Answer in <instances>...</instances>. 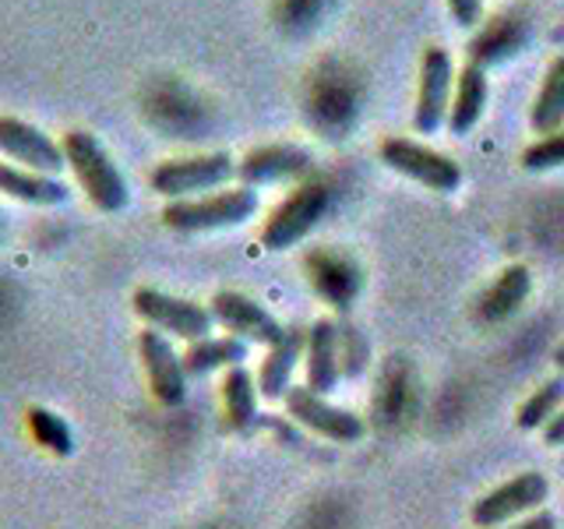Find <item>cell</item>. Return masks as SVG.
I'll list each match as a JSON object with an SVG mask.
<instances>
[{"label":"cell","instance_id":"obj_1","mask_svg":"<svg viewBox=\"0 0 564 529\" xmlns=\"http://www.w3.org/2000/svg\"><path fill=\"white\" fill-rule=\"evenodd\" d=\"M61 149H64V163L70 166L75 181L88 194V202H93L99 212L128 208V202H131L128 176L120 173L113 155L106 152V145L93 131H67Z\"/></svg>","mask_w":564,"mask_h":529},{"label":"cell","instance_id":"obj_2","mask_svg":"<svg viewBox=\"0 0 564 529\" xmlns=\"http://www.w3.org/2000/svg\"><path fill=\"white\" fill-rule=\"evenodd\" d=\"M258 212V191L254 187H223L202 194V198H181L163 208V223L181 234H205V229H226L240 226Z\"/></svg>","mask_w":564,"mask_h":529},{"label":"cell","instance_id":"obj_3","mask_svg":"<svg viewBox=\"0 0 564 529\" xmlns=\"http://www.w3.org/2000/svg\"><path fill=\"white\" fill-rule=\"evenodd\" d=\"M234 176H237V163L226 152L184 155V159H166V163H159L152 170V191H159L170 202L202 198L205 191H223Z\"/></svg>","mask_w":564,"mask_h":529},{"label":"cell","instance_id":"obj_4","mask_svg":"<svg viewBox=\"0 0 564 529\" xmlns=\"http://www.w3.org/2000/svg\"><path fill=\"white\" fill-rule=\"evenodd\" d=\"M378 155L388 170L410 176L413 184H423L427 191L452 194V191H458V184H463V166H458L452 155L420 145L413 138H384Z\"/></svg>","mask_w":564,"mask_h":529},{"label":"cell","instance_id":"obj_5","mask_svg":"<svg viewBox=\"0 0 564 529\" xmlns=\"http://www.w3.org/2000/svg\"><path fill=\"white\" fill-rule=\"evenodd\" d=\"M134 311L149 328L170 332L176 339H187V343L208 339L212 325H216V317H212L208 307L194 304V300H184V296L163 293V290H152V287H141L134 293Z\"/></svg>","mask_w":564,"mask_h":529},{"label":"cell","instance_id":"obj_6","mask_svg":"<svg viewBox=\"0 0 564 529\" xmlns=\"http://www.w3.org/2000/svg\"><path fill=\"white\" fill-rule=\"evenodd\" d=\"M328 212V187L325 184H300L286 202H282L261 229V244L269 251H290L304 240Z\"/></svg>","mask_w":564,"mask_h":529},{"label":"cell","instance_id":"obj_7","mask_svg":"<svg viewBox=\"0 0 564 529\" xmlns=\"http://www.w3.org/2000/svg\"><path fill=\"white\" fill-rule=\"evenodd\" d=\"M452 93H455V67H452L448 50L427 46L420 61V85H416V106H413V123L420 134H434L441 131V123H448Z\"/></svg>","mask_w":564,"mask_h":529},{"label":"cell","instance_id":"obj_8","mask_svg":"<svg viewBox=\"0 0 564 529\" xmlns=\"http://www.w3.org/2000/svg\"><path fill=\"white\" fill-rule=\"evenodd\" d=\"M546 494H551V484H546L543 473H519L516 481L487 490L484 498L473 505V526L498 529L511 519L525 516V511H536L546 501Z\"/></svg>","mask_w":564,"mask_h":529},{"label":"cell","instance_id":"obj_9","mask_svg":"<svg viewBox=\"0 0 564 529\" xmlns=\"http://www.w3.org/2000/svg\"><path fill=\"white\" fill-rule=\"evenodd\" d=\"M286 410L296 423H304L314 434H322L328 441H339V445H349V441L364 438V420L357 413L343 410V406H332L325 396L311 392L307 385H293L286 392Z\"/></svg>","mask_w":564,"mask_h":529},{"label":"cell","instance_id":"obj_10","mask_svg":"<svg viewBox=\"0 0 564 529\" xmlns=\"http://www.w3.org/2000/svg\"><path fill=\"white\" fill-rule=\"evenodd\" d=\"M138 353H141V364H145L152 396L163 406H181L187 396V367L181 353L173 349V343L163 332L145 328L138 335Z\"/></svg>","mask_w":564,"mask_h":529},{"label":"cell","instance_id":"obj_11","mask_svg":"<svg viewBox=\"0 0 564 529\" xmlns=\"http://www.w3.org/2000/svg\"><path fill=\"white\" fill-rule=\"evenodd\" d=\"M0 152H4L14 166H25L35 173H61L64 163V149L53 141L46 131H40L29 120L18 117H0Z\"/></svg>","mask_w":564,"mask_h":529},{"label":"cell","instance_id":"obj_12","mask_svg":"<svg viewBox=\"0 0 564 529\" xmlns=\"http://www.w3.org/2000/svg\"><path fill=\"white\" fill-rule=\"evenodd\" d=\"M212 317L226 328L234 332L237 339L243 343H261V346H275L282 335H286V328H282L272 311H264L258 300L243 296V293H234V290H223L212 296Z\"/></svg>","mask_w":564,"mask_h":529},{"label":"cell","instance_id":"obj_13","mask_svg":"<svg viewBox=\"0 0 564 529\" xmlns=\"http://www.w3.org/2000/svg\"><path fill=\"white\" fill-rule=\"evenodd\" d=\"M307 272H311L314 290L339 311L349 307L352 300H357V293L364 290L360 264L352 261L349 255H343V251H332V247H325V251H314L307 258Z\"/></svg>","mask_w":564,"mask_h":529},{"label":"cell","instance_id":"obj_14","mask_svg":"<svg viewBox=\"0 0 564 529\" xmlns=\"http://www.w3.org/2000/svg\"><path fill=\"white\" fill-rule=\"evenodd\" d=\"M307 170H311V152L300 145H264L254 149L251 155H243V163H237V176L247 187L293 181V176H304Z\"/></svg>","mask_w":564,"mask_h":529},{"label":"cell","instance_id":"obj_15","mask_svg":"<svg viewBox=\"0 0 564 529\" xmlns=\"http://www.w3.org/2000/svg\"><path fill=\"white\" fill-rule=\"evenodd\" d=\"M307 388L317 396H328L343 378L339 357V325L332 317H317L307 332Z\"/></svg>","mask_w":564,"mask_h":529},{"label":"cell","instance_id":"obj_16","mask_svg":"<svg viewBox=\"0 0 564 529\" xmlns=\"http://www.w3.org/2000/svg\"><path fill=\"white\" fill-rule=\"evenodd\" d=\"M0 194H8L14 202H25L35 208H53V205H67V187L50 173H35L25 166H14L0 159Z\"/></svg>","mask_w":564,"mask_h":529},{"label":"cell","instance_id":"obj_17","mask_svg":"<svg viewBox=\"0 0 564 529\" xmlns=\"http://www.w3.org/2000/svg\"><path fill=\"white\" fill-rule=\"evenodd\" d=\"M487 96H490L487 71L466 61V67L458 71V78H455L452 110H448V131L458 134V138L469 134L476 123H480V117H484Z\"/></svg>","mask_w":564,"mask_h":529},{"label":"cell","instance_id":"obj_18","mask_svg":"<svg viewBox=\"0 0 564 529\" xmlns=\"http://www.w3.org/2000/svg\"><path fill=\"white\" fill-rule=\"evenodd\" d=\"M307 346V332L300 328H286V335L269 346V357L261 364V375H258V396L264 399H286L290 392V381H293V370L300 364V353Z\"/></svg>","mask_w":564,"mask_h":529},{"label":"cell","instance_id":"obj_19","mask_svg":"<svg viewBox=\"0 0 564 529\" xmlns=\"http://www.w3.org/2000/svg\"><path fill=\"white\" fill-rule=\"evenodd\" d=\"M522 43H529V29L519 22V18H494L480 29V35L469 43V64L476 67H494V64H505L511 61L516 53L522 50Z\"/></svg>","mask_w":564,"mask_h":529},{"label":"cell","instance_id":"obj_20","mask_svg":"<svg viewBox=\"0 0 564 529\" xmlns=\"http://www.w3.org/2000/svg\"><path fill=\"white\" fill-rule=\"evenodd\" d=\"M529 290H533V276H529L525 264H508L480 296V317L484 322H505V317H511L525 304Z\"/></svg>","mask_w":564,"mask_h":529},{"label":"cell","instance_id":"obj_21","mask_svg":"<svg viewBox=\"0 0 564 529\" xmlns=\"http://www.w3.org/2000/svg\"><path fill=\"white\" fill-rule=\"evenodd\" d=\"M247 360V343L237 335H208V339L191 343L184 353V367L187 375H212V370H229V367H243Z\"/></svg>","mask_w":564,"mask_h":529},{"label":"cell","instance_id":"obj_22","mask_svg":"<svg viewBox=\"0 0 564 529\" xmlns=\"http://www.w3.org/2000/svg\"><path fill=\"white\" fill-rule=\"evenodd\" d=\"M529 128L536 134H554L564 128V57H554L546 67L536 102L529 110Z\"/></svg>","mask_w":564,"mask_h":529},{"label":"cell","instance_id":"obj_23","mask_svg":"<svg viewBox=\"0 0 564 529\" xmlns=\"http://www.w3.org/2000/svg\"><path fill=\"white\" fill-rule=\"evenodd\" d=\"M223 402L226 417L237 431H247L258 420V381L247 367H229L223 381Z\"/></svg>","mask_w":564,"mask_h":529},{"label":"cell","instance_id":"obj_24","mask_svg":"<svg viewBox=\"0 0 564 529\" xmlns=\"http://www.w3.org/2000/svg\"><path fill=\"white\" fill-rule=\"evenodd\" d=\"M564 406V378H551V381H543L533 396H529L522 406H519V417L516 423L522 431H540L551 423V417Z\"/></svg>","mask_w":564,"mask_h":529},{"label":"cell","instance_id":"obj_25","mask_svg":"<svg viewBox=\"0 0 564 529\" xmlns=\"http://www.w3.org/2000/svg\"><path fill=\"white\" fill-rule=\"evenodd\" d=\"M29 431L53 455H70V452H75V438H70V428L64 423V417L43 410V406H32V410H29Z\"/></svg>","mask_w":564,"mask_h":529},{"label":"cell","instance_id":"obj_26","mask_svg":"<svg viewBox=\"0 0 564 529\" xmlns=\"http://www.w3.org/2000/svg\"><path fill=\"white\" fill-rule=\"evenodd\" d=\"M522 166L525 170H557L564 166V128L554 134H543L540 141H533L525 152H522Z\"/></svg>","mask_w":564,"mask_h":529},{"label":"cell","instance_id":"obj_27","mask_svg":"<svg viewBox=\"0 0 564 529\" xmlns=\"http://www.w3.org/2000/svg\"><path fill=\"white\" fill-rule=\"evenodd\" d=\"M448 11L455 18V25L476 29L484 22V0H448Z\"/></svg>","mask_w":564,"mask_h":529},{"label":"cell","instance_id":"obj_28","mask_svg":"<svg viewBox=\"0 0 564 529\" xmlns=\"http://www.w3.org/2000/svg\"><path fill=\"white\" fill-rule=\"evenodd\" d=\"M543 441H546V445H564V406L551 417V423L543 428Z\"/></svg>","mask_w":564,"mask_h":529},{"label":"cell","instance_id":"obj_29","mask_svg":"<svg viewBox=\"0 0 564 529\" xmlns=\"http://www.w3.org/2000/svg\"><path fill=\"white\" fill-rule=\"evenodd\" d=\"M498 529H557V519L551 511H536V516H529L525 522H516V526H498Z\"/></svg>","mask_w":564,"mask_h":529},{"label":"cell","instance_id":"obj_30","mask_svg":"<svg viewBox=\"0 0 564 529\" xmlns=\"http://www.w3.org/2000/svg\"><path fill=\"white\" fill-rule=\"evenodd\" d=\"M554 364H557V367L564 370V343H561V346L554 349Z\"/></svg>","mask_w":564,"mask_h":529},{"label":"cell","instance_id":"obj_31","mask_svg":"<svg viewBox=\"0 0 564 529\" xmlns=\"http://www.w3.org/2000/svg\"><path fill=\"white\" fill-rule=\"evenodd\" d=\"M0 234H4V223H0Z\"/></svg>","mask_w":564,"mask_h":529}]
</instances>
